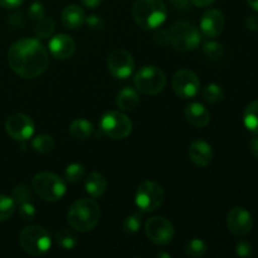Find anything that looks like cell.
<instances>
[{"instance_id": "7bdbcfd3", "label": "cell", "mask_w": 258, "mask_h": 258, "mask_svg": "<svg viewBox=\"0 0 258 258\" xmlns=\"http://www.w3.org/2000/svg\"><path fill=\"white\" fill-rule=\"evenodd\" d=\"M169 2L178 9H185V8H188L190 0H169Z\"/></svg>"}, {"instance_id": "f546056e", "label": "cell", "mask_w": 258, "mask_h": 258, "mask_svg": "<svg viewBox=\"0 0 258 258\" xmlns=\"http://www.w3.org/2000/svg\"><path fill=\"white\" fill-rule=\"evenodd\" d=\"M15 211V202L12 197L0 194V222L8 221Z\"/></svg>"}, {"instance_id": "7a4b0ae2", "label": "cell", "mask_w": 258, "mask_h": 258, "mask_svg": "<svg viewBox=\"0 0 258 258\" xmlns=\"http://www.w3.org/2000/svg\"><path fill=\"white\" fill-rule=\"evenodd\" d=\"M101 211L92 199H80L71 206L67 221L73 229L78 232H90L100 222Z\"/></svg>"}, {"instance_id": "e0dca14e", "label": "cell", "mask_w": 258, "mask_h": 258, "mask_svg": "<svg viewBox=\"0 0 258 258\" xmlns=\"http://www.w3.org/2000/svg\"><path fill=\"white\" fill-rule=\"evenodd\" d=\"M189 158L199 168H206L213 160V150L208 143L203 140H197L189 146Z\"/></svg>"}, {"instance_id": "f6af8a7d", "label": "cell", "mask_w": 258, "mask_h": 258, "mask_svg": "<svg viewBox=\"0 0 258 258\" xmlns=\"http://www.w3.org/2000/svg\"><path fill=\"white\" fill-rule=\"evenodd\" d=\"M247 3H248V5L252 9L258 12V0H247Z\"/></svg>"}, {"instance_id": "2e32d148", "label": "cell", "mask_w": 258, "mask_h": 258, "mask_svg": "<svg viewBox=\"0 0 258 258\" xmlns=\"http://www.w3.org/2000/svg\"><path fill=\"white\" fill-rule=\"evenodd\" d=\"M76 50V43L70 35L57 34L50 38L49 52L57 59H68Z\"/></svg>"}, {"instance_id": "5bb4252c", "label": "cell", "mask_w": 258, "mask_h": 258, "mask_svg": "<svg viewBox=\"0 0 258 258\" xmlns=\"http://www.w3.org/2000/svg\"><path fill=\"white\" fill-rule=\"evenodd\" d=\"M227 227L237 237H244L252 231L253 218L243 207H234L227 216Z\"/></svg>"}, {"instance_id": "9a60e30c", "label": "cell", "mask_w": 258, "mask_h": 258, "mask_svg": "<svg viewBox=\"0 0 258 258\" xmlns=\"http://www.w3.org/2000/svg\"><path fill=\"white\" fill-rule=\"evenodd\" d=\"M226 19L219 9H209L202 15L201 30L206 37L214 38L221 34L224 29Z\"/></svg>"}, {"instance_id": "ab89813d", "label": "cell", "mask_w": 258, "mask_h": 258, "mask_svg": "<svg viewBox=\"0 0 258 258\" xmlns=\"http://www.w3.org/2000/svg\"><path fill=\"white\" fill-rule=\"evenodd\" d=\"M24 3V0H0V7L7 8V9H14L20 7Z\"/></svg>"}, {"instance_id": "ffe728a7", "label": "cell", "mask_w": 258, "mask_h": 258, "mask_svg": "<svg viewBox=\"0 0 258 258\" xmlns=\"http://www.w3.org/2000/svg\"><path fill=\"white\" fill-rule=\"evenodd\" d=\"M85 188L92 198H101L107 189V180L101 173L93 171L86 178Z\"/></svg>"}, {"instance_id": "8d00e7d4", "label": "cell", "mask_w": 258, "mask_h": 258, "mask_svg": "<svg viewBox=\"0 0 258 258\" xmlns=\"http://www.w3.org/2000/svg\"><path fill=\"white\" fill-rule=\"evenodd\" d=\"M86 23L93 30H101L105 27V20L98 15H90L88 18L86 17Z\"/></svg>"}, {"instance_id": "277c9868", "label": "cell", "mask_w": 258, "mask_h": 258, "mask_svg": "<svg viewBox=\"0 0 258 258\" xmlns=\"http://www.w3.org/2000/svg\"><path fill=\"white\" fill-rule=\"evenodd\" d=\"M23 251L30 256H43L52 246V238L45 228L40 226H28L20 231L18 237Z\"/></svg>"}, {"instance_id": "44dd1931", "label": "cell", "mask_w": 258, "mask_h": 258, "mask_svg": "<svg viewBox=\"0 0 258 258\" xmlns=\"http://www.w3.org/2000/svg\"><path fill=\"white\" fill-rule=\"evenodd\" d=\"M116 103L122 111H134L140 103L139 93L131 87L122 88L116 96Z\"/></svg>"}, {"instance_id": "ba28073f", "label": "cell", "mask_w": 258, "mask_h": 258, "mask_svg": "<svg viewBox=\"0 0 258 258\" xmlns=\"http://www.w3.org/2000/svg\"><path fill=\"white\" fill-rule=\"evenodd\" d=\"M100 127L108 138L122 140L131 134L133 123L125 113L118 111H108L101 117Z\"/></svg>"}, {"instance_id": "d590c367", "label": "cell", "mask_w": 258, "mask_h": 258, "mask_svg": "<svg viewBox=\"0 0 258 258\" xmlns=\"http://www.w3.org/2000/svg\"><path fill=\"white\" fill-rule=\"evenodd\" d=\"M45 15V9L40 3H33L29 7V17L30 19H33L34 22H38L42 18H44Z\"/></svg>"}, {"instance_id": "cb8c5ba5", "label": "cell", "mask_w": 258, "mask_h": 258, "mask_svg": "<svg viewBox=\"0 0 258 258\" xmlns=\"http://www.w3.org/2000/svg\"><path fill=\"white\" fill-rule=\"evenodd\" d=\"M55 241H57L58 246L66 251H71L78 244L77 236L70 229H62V231L58 232L55 234Z\"/></svg>"}, {"instance_id": "603a6c76", "label": "cell", "mask_w": 258, "mask_h": 258, "mask_svg": "<svg viewBox=\"0 0 258 258\" xmlns=\"http://www.w3.org/2000/svg\"><path fill=\"white\" fill-rule=\"evenodd\" d=\"M243 123L247 130L258 134V100L249 103L243 112Z\"/></svg>"}, {"instance_id": "b9f144b4", "label": "cell", "mask_w": 258, "mask_h": 258, "mask_svg": "<svg viewBox=\"0 0 258 258\" xmlns=\"http://www.w3.org/2000/svg\"><path fill=\"white\" fill-rule=\"evenodd\" d=\"M81 3L88 9H95L102 3V0H81Z\"/></svg>"}, {"instance_id": "4dcf8cb0", "label": "cell", "mask_w": 258, "mask_h": 258, "mask_svg": "<svg viewBox=\"0 0 258 258\" xmlns=\"http://www.w3.org/2000/svg\"><path fill=\"white\" fill-rule=\"evenodd\" d=\"M141 228V213H134L127 216L122 222L123 232L128 234H134Z\"/></svg>"}, {"instance_id": "8992f818", "label": "cell", "mask_w": 258, "mask_h": 258, "mask_svg": "<svg viewBox=\"0 0 258 258\" xmlns=\"http://www.w3.org/2000/svg\"><path fill=\"white\" fill-rule=\"evenodd\" d=\"M35 193L47 202H57L66 194V181L57 174L49 171H42L35 174L32 180Z\"/></svg>"}, {"instance_id": "83f0119b", "label": "cell", "mask_w": 258, "mask_h": 258, "mask_svg": "<svg viewBox=\"0 0 258 258\" xmlns=\"http://www.w3.org/2000/svg\"><path fill=\"white\" fill-rule=\"evenodd\" d=\"M203 97L206 98L208 102H221L224 98V91L223 88L219 85H217V83H209V85H207L206 87H204Z\"/></svg>"}, {"instance_id": "4fadbf2b", "label": "cell", "mask_w": 258, "mask_h": 258, "mask_svg": "<svg viewBox=\"0 0 258 258\" xmlns=\"http://www.w3.org/2000/svg\"><path fill=\"white\" fill-rule=\"evenodd\" d=\"M8 135L18 141H25L34 134V122L25 113H13L5 121Z\"/></svg>"}, {"instance_id": "3957f363", "label": "cell", "mask_w": 258, "mask_h": 258, "mask_svg": "<svg viewBox=\"0 0 258 258\" xmlns=\"http://www.w3.org/2000/svg\"><path fill=\"white\" fill-rule=\"evenodd\" d=\"M168 9L163 0H136L133 17L136 24L144 29H156L166 19Z\"/></svg>"}, {"instance_id": "9c48e42d", "label": "cell", "mask_w": 258, "mask_h": 258, "mask_svg": "<svg viewBox=\"0 0 258 258\" xmlns=\"http://www.w3.org/2000/svg\"><path fill=\"white\" fill-rule=\"evenodd\" d=\"M164 190L155 181H144L136 190V206L143 212H154L163 204Z\"/></svg>"}, {"instance_id": "bcb514c9", "label": "cell", "mask_w": 258, "mask_h": 258, "mask_svg": "<svg viewBox=\"0 0 258 258\" xmlns=\"http://www.w3.org/2000/svg\"><path fill=\"white\" fill-rule=\"evenodd\" d=\"M156 257H166V258H170V254L169 253H158Z\"/></svg>"}, {"instance_id": "836d02e7", "label": "cell", "mask_w": 258, "mask_h": 258, "mask_svg": "<svg viewBox=\"0 0 258 258\" xmlns=\"http://www.w3.org/2000/svg\"><path fill=\"white\" fill-rule=\"evenodd\" d=\"M19 206V217L23 221H33L35 218V208L32 203L25 202Z\"/></svg>"}, {"instance_id": "7402d4cb", "label": "cell", "mask_w": 258, "mask_h": 258, "mask_svg": "<svg viewBox=\"0 0 258 258\" xmlns=\"http://www.w3.org/2000/svg\"><path fill=\"white\" fill-rule=\"evenodd\" d=\"M70 134L76 140H86L93 134V125L85 118H76L71 122Z\"/></svg>"}, {"instance_id": "e575fe53", "label": "cell", "mask_w": 258, "mask_h": 258, "mask_svg": "<svg viewBox=\"0 0 258 258\" xmlns=\"http://www.w3.org/2000/svg\"><path fill=\"white\" fill-rule=\"evenodd\" d=\"M236 253L237 256L243 258L251 257L252 254H253V247H252V244L249 243L248 241L242 239V241H239L238 243L236 244Z\"/></svg>"}, {"instance_id": "d6986e66", "label": "cell", "mask_w": 258, "mask_h": 258, "mask_svg": "<svg viewBox=\"0 0 258 258\" xmlns=\"http://www.w3.org/2000/svg\"><path fill=\"white\" fill-rule=\"evenodd\" d=\"M86 23V14L78 5H68L62 12V24L68 29H80Z\"/></svg>"}, {"instance_id": "f35d334b", "label": "cell", "mask_w": 258, "mask_h": 258, "mask_svg": "<svg viewBox=\"0 0 258 258\" xmlns=\"http://www.w3.org/2000/svg\"><path fill=\"white\" fill-rule=\"evenodd\" d=\"M246 27L248 28L249 30L252 32H258V15L257 14H252L249 17H247L246 19Z\"/></svg>"}, {"instance_id": "6da1fadb", "label": "cell", "mask_w": 258, "mask_h": 258, "mask_svg": "<svg viewBox=\"0 0 258 258\" xmlns=\"http://www.w3.org/2000/svg\"><path fill=\"white\" fill-rule=\"evenodd\" d=\"M10 68L22 78L32 80L45 72L49 64L48 52L34 38H24L15 42L8 50Z\"/></svg>"}, {"instance_id": "d4e9b609", "label": "cell", "mask_w": 258, "mask_h": 258, "mask_svg": "<svg viewBox=\"0 0 258 258\" xmlns=\"http://www.w3.org/2000/svg\"><path fill=\"white\" fill-rule=\"evenodd\" d=\"M32 146L37 153L39 154H48L54 149V140L50 135L47 134H40L35 136L32 141Z\"/></svg>"}, {"instance_id": "ac0fdd59", "label": "cell", "mask_w": 258, "mask_h": 258, "mask_svg": "<svg viewBox=\"0 0 258 258\" xmlns=\"http://www.w3.org/2000/svg\"><path fill=\"white\" fill-rule=\"evenodd\" d=\"M185 118L194 127H206L211 121V113L202 103H189L185 107Z\"/></svg>"}, {"instance_id": "ee69618b", "label": "cell", "mask_w": 258, "mask_h": 258, "mask_svg": "<svg viewBox=\"0 0 258 258\" xmlns=\"http://www.w3.org/2000/svg\"><path fill=\"white\" fill-rule=\"evenodd\" d=\"M190 3L198 8H203V7H209V5L214 4L216 0H190Z\"/></svg>"}, {"instance_id": "60d3db41", "label": "cell", "mask_w": 258, "mask_h": 258, "mask_svg": "<svg viewBox=\"0 0 258 258\" xmlns=\"http://www.w3.org/2000/svg\"><path fill=\"white\" fill-rule=\"evenodd\" d=\"M249 149H251V153L254 158L258 159V136L253 138L249 143Z\"/></svg>"}, {"instance_id": "484cf974", "label": "cell", "mask_w": 258, "mask_h": 258, "mask_svg": "<svg viewBox=\"0 0 258 258\" xmlns=\"http://www.w3.org/2000/svg\"><path fill=\"white\" fill-rule=\"evenodd\" d=\"M208 251V246L201 238H193L185 244V254L191 258L203 257Z\"/></svg>"}, {"instance_id": "8fae6325", "label": "cell", "mask_w": 258, "mask_h": 258, "mask_svg": "<svg viewBox=\"0 0 258 258\" xmlns=\"http://www.w3.org/2000/svg\"><path fill=\"white\" fill-rule=\"evenodd\" d=\"M171 86L175 95L180 98H193L198 95L201 81L190 70H180L175 72Z\"/></svg>"}, {"instance_id": "5b68a950", "label": "cell", "mask_w": 258, "mask_h": 258, "mask_svg": "<svg viewBox=\"0 0 258 258\" xmlns=\"http://www.w3.org/2000/svg\"><path fill=\"white\" fill-rule=\"evenodd\" d=\"M202 34L198 28L190 22L175 23L169 29V44L176 50L180 52H188L193 50L201 44Z\"/></svg>"}, {"instance_id": "74e56055", "label": "cell", "mask_w": 258, "mask_h": 258, "mask_svg": "<svg viewBox=\"0 0 258 258\" xmlns=\"http://www.w3.org/2000/svg\"><path fill=\"white\" fill-rule=\"evenodd\" d=\"M154 40H155L156 44L161 45V47L169 44V30L160 29L159 32H156L154 34Z\"/></svg>"}, {"instance_id": "d6a6232c", "label": "cell", "mask_w": 258, "mask_h": 258, "mask_svg": "<svg viewBox=\"0 0 258 258\" xmlns=\"http://www.w3.org/2000/svg\"><path fill=\"white\" fill-rule=\"evenodd\" d=\"M12 198L15 204H22L29 202L30 190L27 185H17L12 191Z\"/></svg>"}, {"instance_id": "4316f807", "label": "cell", "mask_w": 258, "mask_h": 258, "mask_svg": "<svg viewBox=\"0 0 258 258\" xmlns=\"http://www.w3.org/2000/svg\"><path fill=\"white\" fill-rule=\"evenodd\" d=\"M54 28L55 25L52 18H42L35 24L34 33L38 39H47V38L52 37L53 32H54Z\"/></svg>"}, {"instance_id": "f1b7e54d", "label": "cell", "mask_w": 258, "mask_h": 258, "mask_svg": "<svg viewBox=\"0 0 258 258\" xmlns=\"http://www.w3.org/2000/svg\"><path fill=\"white\" fill-rule=\"evenodd\" d=\"M86 169L82 164L78 163H72L66 168L64 170V178L66 180L70 181V183H77L81 179L85 176Z\"/></svg>"}, {"instance_id": "52a82bcc", "label": "cell", "mask_w": 258, "mask_h": 258, "mask_svg": "<svg viewBox=\"0 0 258 258\" xmlns=\"http://www.w3.org/2000/svg\"><path fill=\"white\" fill-rule=\"evenodd\" d=\"M136 90L145 95H158L166 85V77L163 71L155 66H144L134 77Z\"/></svg>"}, {"instance_id": "7c38bea8", "label": "cell", "mask_w": 258, "mask_h": 258, "mask_svg": "<svg viewBox=\"0 0 258 258\" xmlns=\"http://www.w3.org/2000/svg\"><path fill=\"white\" fill-rule=\"evenodd\" d=\"M107 68L111 75L120 80L130 77L135 68L133 55L125 49H115L107 58Z\"/></svg>"}, {"instance_id": "1f68e13d", "label": "cell", "mask_w": 258, "mask_h": 258, "mask_svg": "<svg viewBox=\"0 0 258 258\" xmlns=\"http://www.w3.org/2000/svg\"><path fill=\"white\" fill-rule=\"evenodd\" d=\"M223 47L222 44H219L218 42H214V40H209V42L204 43L203 45V53L206 54L207 58L212 60H217L223 55Z\"/></svg>"}, {"instance_id": "30bf717a", "label": "cell", "mask_w": 258, "mask_h": 258, "mask_svg": "<svg viewBox=\"0 0 258 258\" xmlns=\"http://www.w3.org/2000/svg\"><path fill=\"white\" fill-rule=\"evenodd\" d=\"M145 233L153 243L158 246H166L173 241L175 229L173 223L164 217H151L145 224Z\"/></svg>"}]
</instances>
